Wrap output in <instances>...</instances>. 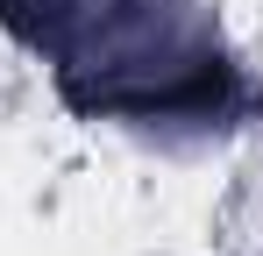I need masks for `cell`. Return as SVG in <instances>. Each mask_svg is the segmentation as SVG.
Instances as JSON below:
<instances>
[{"mask_svg": "<svg viewBox=\"0 0 263 256\" xmlns=\"http://www.w3.org/2000/svg\"><path fill=\"white\" fill-rule=\"evenodd\" d=\"M0 29L36 50L64 107L92 121H228L249 85L192 0H0Z\"/></svg>", "mask_w": 263, "mask_h": 256, "instance_id": "1", "label": "cell"}]
</instances>
